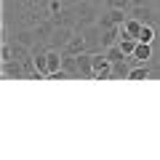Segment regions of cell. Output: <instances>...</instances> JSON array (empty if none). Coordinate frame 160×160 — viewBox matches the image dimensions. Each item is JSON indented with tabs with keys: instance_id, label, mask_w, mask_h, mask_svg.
<instances>
[{
	"instance_id": "6da1fadb",
	"label": "cell",
	"mask_w": 160,
	"mask_h": 160,
	"mask_svg": "<svg viewBox=\"0 0 160 160\" xmlns=\"http://www.w3.org/2000/svg\"><path fill=\"white\" fill-rule=\"evenodd\" d=\"M72 13H75V29H86L99 22V11L91 0H83L80 6H72Z\"/></svg>"
},
{
	"instance_id": "7a4b0ae2",
	"label": "cell",
	"mask_w": 160,
	"mask_h": 160,
	"mask_svg": "<svg viewBox=\"0 0 160 160\" xmlns=\"http://www.w3.org/2000/svg\"><path fill=\"white\" fill-rule=\"evenodd\" d=\"M131 16H136L139 22H144V24H155V27H160V13H158V8L149 3V6H131Z\"/></svg>"
},
{
	"instance_id": "3957f363",
	"label": "cell",
	"mask_w": 160,
	"mask_h": 160,
	"mask_svg": "<svg viewBox=\"0 0 160 160\" xmlns=\"http://www.w3.org/2000/svg\"><path fill=\"white\" fill-rule=\"evenodd\" d=\"M80 32H83V38H86L88 51H91V53L104 51V48H102V27H99V22L91 24V27H86V29H80Z\"/></svg>"
},
{
	"instance_id": "277c9868",
	"label": "cell",
	"mask_w": 160,
	"mask_h": 160,
	"mask_svg": "<svg viewBox=\"0 0 160 160\" xmlns=\"http://www.w3.org/2000/svg\"><path fill=\"white\" fill-rule=\"evenodd\" d=\"M72 32H75L72 27H56L53 35L48 38V48H59V51H64L67 43H69V38H72Z\"/></svg>"
},
{
	"instance_id": "5b68a950",
	"label": "cell",
	"mask_w": 160,
	"mask_h": 160,
	"mask_svg": "<svg viewBox=\"0 0 160 160\" xmlns=\"http://www.w3.org/2000/svg\"><path fill=\"white\" fill-rule=\"evenodd\" d=\"M3 75H6V78L24 80L27 78V67H24L22 59H11V62H3Z\"/></svg>"
},
{
	"instance_id": "8992f818",
	"label": "cell",
	"mask_w": 160,
	"mask_h": 160,
	"mask_svg": "<svg viewBox=\"0 0 160 160\" xmlns=\"http://www.w3.org/2000/svg\"><path fill=\"white\" fill-rule=\"evenodd\" d=\"M83 51H88V43H86V38H83V32H80V29H75L72 38H69V43H67V48H64V53L78 56V53H83Z\"/></svg>"
},
{
	"instance_id": "52a82bcc",
	"label": "cell",
	"mask_w": 160,
	"mask_h": 160,
	"mask_svg": "<svg viewBox=\"0 0 160 160\" xmlns=\"http://www.w3.org/2000/svg\"><path fill=\"white\" fill-rule=\"evenodd\" d=\"M142 27H144V22H139L136 16H131V13H128V19L123 22V27H120V35H131V38H136V40H139V32H142Z\"/></svg>"
},
{
	"instance_id": "ba28073f",
	"label": "cell",
	"mask_w": 160,
	"mask_h": 160,
	"mask_svg": "<svg viewBox=\"0 0 160 160\" xmlns=\"http://www.w3.org/2000/svg\"><path fill=\"white\" fill-rule=\"evenodd\" d=\"M115 43H120V27L118 24L102 29V48H109V46H115Z\"/></svg>"
},
{
	"instance_id": "9c48e42d",
	"label": "cell",
	"mask_w": 160,
	"mask_h": 160,
	"mask_svg": "<svg viewBox=\"0 0 160 160\" xmlns=\"http://www.w3.org/2000/svg\"><path fill=\"white\" fill-rule=\"evenodd\" d=\"M152 59V43H139L136 51H133V62L136 64H147Z\"/></svg>"
},
{
	"instance_id": "30bf717a",
	"label": "cell",
	"mask_w": 160,
	"mask_h": 160,
	"mask_svg": "<svg viewBox=\"0 0 160 160\" xmlns=\"http://www.w3.org/2000/svg\"><path fill=\"white\" fill-rule=\"evenodd\" d=\"M149 75H152V69L147 64H133V69L128 72V80H149Z\"/></svg>"
},
{
	"instance_id": "8fae6325",
	"label": "cell",
	"mask_w": 160,
	"mask_h": 160,
	"mask_svg": "<svg viewBox=\"0 0 160 160\" xmlns=\"http://www.w3.org/2000/svg\"><path fill=\"white\" fill-rule=\"evenodd\" d=\"M104 53H107V59L109 62H123V59H126V53H123V48L118 46V43H115V46H109V48H104Z\"/></svg>"
},
{
	"instance_id": "7c38bea8",
	"label": "cell",
	"mask_w": 160,
	"mask_h": 160,
	"mask_svg": "<svg viewBox=\"0 0 160 160\" xmlns=\"http://www.w3.org/2000/svg\"><path fill=\"white\" fill-rule=\"evenodd\" d=\"M109 8H126V11H131V0H104Z\"/></svg>"
},
{
	"instance_id": "4fadbf2b",
	"label": "cell",
	"mask_w": 160,
	"mask_h": 160,
	"mask_svg": "<svg viewBox=\"0 0 160 160\" xmlns=\"http://www.w3.org/2000/svg\"><path fill=\"white\" fill-rule=\"evenodd\" d=\"M62 8H64V6L59 3V0H51V3H48V16H56V13L62 11Z\"/></svg>"
},
{
	"instance_id": "5bb4252c",
	"label": "cell",
	"mask_w": 160,
	"mask_h": 160,
	"mask_svg": "<svg viewBox=\"0 0 160 160\" xmlns=\"http://www.w3.org/2000/svg\"><path fill=\"white\" fill-rule=\"evenodd\" d=\"M67 78H72V75H69L67 69H59V72H53V75H48V80H67Z\"/></svg>"
},
{
	"instance_id": "9a60e30c",
	"label": "cell",
	"mask_w": 160,
	"mask_h": 160,
	"mask_svg": "<svg viewBox=\"0 0 160 160\" xmlns=\"http://www.w3.org/2000/svg\"><path fill=\"white\" fill-rule=\"evenodd\" d=\"M152 0H131V6H149Z\"/></svg>"
},
{
	"instance_id": "2e32d148",
	"label": "cell",
	"mask_w": 160,
	"mask_h": 160,
	"mask_svg": "<svg viewBox=\"0 0 160 160\" xmlns=\"http://www.w3.org/2000/svg\"><path fill=\"white\" fill-rule=\"evenodd\" d=\"M91 3H99V0H91Z\"/></svg>"
}]
</instances>
